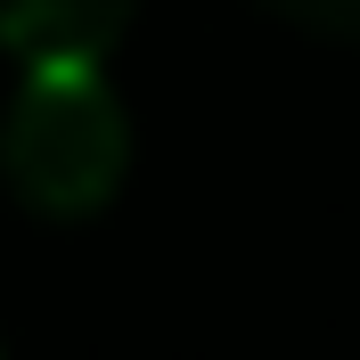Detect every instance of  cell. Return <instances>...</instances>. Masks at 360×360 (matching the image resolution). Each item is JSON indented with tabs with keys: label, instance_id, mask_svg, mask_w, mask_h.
Masks as SVG:
<instances>
[{
	"label": "cell",
	"instance_id": "obj_2",
	"mask_svg": "<svg viewBox=\"0 0 360 360\" xmlns=\"http://www.w3.org/2000/svg\"><path fill=\"white\" fill-rule=\"evenodd\" d=\"M131 25V0H0V49L33 58H107Z\"/></svg>",
	"mask_w": 360,
	"mask_h": 360
},
{
	"label": "cell",
	"instance_id": "obj_1",
	"mask_svg": "<svg viewBox=\"0 0 360 360\" xmlns=\"http://www.w3.org/2000/svg\"><path fill=\"white\" fill-rule=\"evenodd\" d=\"M0 172L17 205L49 221H82L131 172V123L98 58H33L0 123Z\"/></svg>",
	"mask_w": 360,
	"mask_h": 360
},
{
	"label": "cell",
	"instance_id": "obj_3",
	"mask_svg": "<svg viewBox=\"0 0 360 360\" xmlns=\"http://www.w3.org/2000/svg\"><path fill=\"white\" fill-rule=\"evenodd\" d=\"M262 8L303 33H328V41H360V0H262Z\"/></svg>",
	"mask_w": 360,
	"mask_h": 360
}]
</instances>
